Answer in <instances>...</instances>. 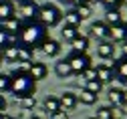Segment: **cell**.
<instances>
[{"label":"cell","instance_id":"cell-1","mask_svg":"<svg viewBox=\"0 0 127 119\" xmlns=\"http://www.w3.org/2000/svg\"><path fill=\"white\" fill-rule=\"evenodd\" d=\"M49 39V32H46V28L38 22V20H32V22H24L20 32L16 35V44L18 46H24V48H40V44Z\"/></svg>","mask_w":127,"mask_h":119},{"label":"cell","instance_id":"cell-2","mask_svg":"<svg viewBox=\"0 0 127 119\" xmlns=\"http://www.w3.org/2000/svg\"><path fill=\"white\" fill-rule=\"evenodd\" d=\"M10 77V89L8 93H12L16 99H24V97H32L36 91V83L28 77L26 71L16 73V75H8Z\"/></svg>","mask_w":127,"mask_h":119},{"label":"cell","instance_id":"cell-3","mask_svg":"<svg viewBox=\"0 0 127 119\" xmlns=\"http://www.w3.org/2000/svg\"><path fill=\"white\" fill-rule=\"evenodd\" d=\"M36 20L44 26V28H53L57 24H61L63 20V10L53 4V2H46V4H40L38 6V14H36Z\"/></svg>","mask_w":127,"mask_h":119},{"label":"cell","instance_id":"cell-4","mask_svg":"<svg viewBox=\"0 0 127 119\" xmlns=\"http://www.w3.org/2000/svg\"><path fill=\"white\" fill-rule=\"evenodd\" d=\"M69 67H71V71L73 75H81L85 69H89L91 67V57L87 53H71L69 59H67Z\"/></svg>","mask_w":127,"mask_h":119},{"label":"cell","instance_id":"cell-5","mask_svg":"<svg viewBox=\"0 0 127 119\" xmlns=\"http://www.w3.org/2000/svg\"><path fill=\"white\" fill-rule=\"evenodd\" d=\"M26 73H28V77L32 79L34 83H38V81H42V79H46V75H49V67H46L44 63H38V61H32L30 65H26Z\"/></svg>","mask_w":127,"mask_h":119},{"label":"cell","instance_id":"cell-6","mask_svg":"<svg viewBox=\"0 0 127 119\" xmlns=\"http://www.w3.org/2000/svg\"><path fill=\"white\" fill-rule=\"evenodd\" d=\"M38 6L34 0H28V2H22L18 6V14H20V20H26V22H32L36 20V14H38Z\"/></svg>","mask_w":127,"mask_h":119},{"label":"cell","instance_id":"cell-7","mask_svg":"<svg viewBox=\"0 0 127 119\" xmlns=\"http://www.w3.org/2000/svg\"><path fill=\"white\" fill-rule=\"evenodd\" d=\"M109 40L113 44L115 42H119V44L127 42V22H121L117 26H111L109 28Z\"/></svg>","mask_w":127,"mask_h":119},{"label":"cell","instance_id":"cell-8","mask_svg":"<svg viewBox=\"0 0 127 119\" xmlns=\"http://www.w3.org/2000/svg\"><path fill=\"white\" fill-rule=\"evenodd\" d=\"M113 77L121 83V85H127V59L125 57H121V59H115V63H113Z\"/></svg>","mask_w":127,"mask_h":119},{"label":"cell","instance_id":"cell-9","mask_svg":"<svg viewBox=\"0 0 127 119\" xmlns=\"http://www.w3.org/2000/svg\"><path fill=\"white\" fill-rule=\"evenodd\" d=\"M59 103H61V109L63 111H73L77 105H79V101H77V93H73V91H65L61 97H59Z\"/></svg>","mask_w":127,"mask_h":119},{"label":"cell","instance_id":"cell-10","mask_svg":"<svg viewBox=\"0 0 127 119\" xmlns=\"http://www.w3.org/2000/svg\"><path fill=\"white\" fill-rule=\"evenodd\" d=\"M40 50H42V53L49 57V59H55V57H59V55H61V42L49 37V39H46V40L40 44Z\"/></svg>","mask_w":127,"mask_h":119},{"label":"cell","instance_id":"cell-11","mask_svg":"<svg viewBox=\"0 0 127 119\" xmlns=\"http://www.w3.org/2000/svg\"><path fill=\"white\" fill-rule=\"evenodd\" d=\"M22 24H24V22H22L20 18H16V16H12V18H8V20H4V22H2V30L6 32L8 37H14V39H16V35L20 32Z\"/></svg>","mask_w":127,"mask_h":119},{"label":"cell","instance_id":"cell-12","mask_svg":"<svg viewBox=\"0 0 127 119\" xmlns=\"http://www.w3.org/2000/svg\"><path fill=\"white\" fill-rule=\"evenodd\" d=\"M91 35L95 39H99V40H109V26L103 22V20H95L91 22Z\"/></svg>","mask_w":127,"mask_h":119},{"label":"cell","instance_id":"cell-13","mask_svg":"<svg viewBox=\"0 0 127 119\" xmlns=\"http://www.w3.org/2000/svg\"><path fill=\"white\" fill-rule=\"evenodd\" d=\"M97 55H99L103 61L113 59V57H115V44L111 42V40H101V42L97 44Z\"/></svg>","mask_w":127,"mask_h":119},{"label":"cell","instance_id":"cell-14","mask_svg":"<svg viewBox=\"0 0 127 119\" xmlns=\"http://www.w3.org/2000/svg\"><path fill=\"white\" fill-rule=\"evenodd\" d=\"M71 46H73V53H87L89 50V37L79 32V35L71 40Z\"/></svg>","mask_w":127,"mask_h":119},{"label":"cell","instance_id":"cell-15","mask_svg":"<svg viewBox=\"0 0 127 119\" xmlns=\"http://www.w3.org/2000/svg\"><path fill=\"white\" fill-rule=\"evenodd\" d=\"M109 28L111 26H117V24H121L123 22V14L119 12V8H109V10H105V20H103Z\"/></svg>","mask_w":127,"mask_h":119},{"label":"cell","instance_id":"cell-16","mask_svg":"<svg viewBox=\"0 0 127 119\" xmlns=\"http://www.w3.org/2000/svg\"><path fill=\"white\" fill-rule=\"evenodd\" d=\"M123 87H111L107 91V97H109V107H121L123 103Z\"/></svg>","mask_w":127,"mask_h":119},{"label":"cell","instance_id":"cell-17","mask_svg":"<svg viewBox=\"0 0 127 119\" xmlns=\"http://www.w3.org/2000/svg\"><path fill=\"white\" fill-rule=\"evenodd\" d=\"M12 16H16V8H14L12 0H2L0 2V22H4Z\"/></svg>","mask_w":127,"mask_h":119},{"label":"cell","instance_id":"cell-18","mask_svg":"<svg viewBox=\"0 0 127 119\" xmlns=\"http://www.w3.org/2000/svg\"><path fill=\"white\" fill-rule=\"evenodd\" d=\"M16 48H18V46L12 44V42L6 44L4 48H0V59H2L4 63H10V65L16 63Z\"/></svg>","mask_w":127,"mask_h":119},{"label":"cell","instance_id":"cell-19","mask_svg":"<svg viewBox=\"0 0 127 119\" xmlns=\"http://www.w3.org/2000/svg\"><path fill=\"white\" fill-rule=\"evenodd\" d=\"M97 79L105 85V83H113V69H111V65H99L97 67Z\"/></svg>","mask_w":127,"mask_h":119},{"label":"cell","instance_id":"cell-20","mask_svg":"<svg viewBox=\"0 0 127 119\" xmlns=\"http://www.w3.org/2000/svg\"><path fill=\"white\" fill-rule=\"evenodd\" d=\"M55 75H57L59 79H71V77H73V71H71L67 59H63V61H59V63L55 65Z\"/></svg>","mask_w":127,"mask_h":119},{"label":"cell","instance_id":"cell-21","mask_svg":"<svg viewBox=\"0 0 127 119\" xmlns=\"http://www.w3.org/2000/svg\"><path fill=\"white\" fill-rule=\"evenodd\" d=\"M18 46V44H16ZM16 63H20V65H30L32 63V50L30 48H24V46H18L16 48Z\"/></svg>","mask_w":127,"mask_h":119},{"label":"cell","instance_id":"cell-22","mask_svg":"<svg viewBox=\"0 0 127 119\" xmlns=\"http://www.w3.org/2000/svg\"><path fill=\"white\" fill-rule=\"evenodd\" d=\"M63 18H65L67 26H73V28H79V24H81V18H79V14H77L75 8H69L67 12H63Z\"/></svg>","mask_w":127,"mask_h":119},{"label":"cell","instance_id":"cell-23","mask_svg":"<svg viewBox=\"0 0 127 119\" xmlns=\"http://www.w3.org/2000/svg\"><path fill=\"white\" fill-rule=\"evenodd\" d=\"M42 107H44V111H49L51 115L53 113H57V111H61V103H59V97H55V95H49L44 101H42Z\"/></svg>","mask_w":127,"mask_h":119},{"label":"cell","instance_id":"cell-24","mask_svg":"<svg viewBox=\"0 0 127 119\" xmlns=\"http://www.w3.org/2000/svg\"><path fill=\"white\" fill-rule=\"evenodd\" d=\"M77 101L83 103V105H95L97 103V95L89 93L87 89H81V93H77Z\"/></svg>","mask_w":127,"mask_h":119},{"label":"cell","instance_id":"cell-25","mask_svg":"<svg viewBox=\"0 0 127 119\" xmlns=\"http://www.w3.org/2000/svg\"><path fill=\"white\" fill-rule=\"evenodd\" d=\"M79 32H81L79 28H73V26H67V24H65V26L61 28V39H63V40H67V42H71V40L79 35Z\"/></svg>","mask_w":127,"mask_h":119},{"label":"cell","instance_id":"cell-26","mask_svg":"<svg viewBox=\"0 0 127 119\" xmlns=\"http://www.w3.org/2000/svg\"><path fill=\"white\" fill-rule=\"evenodd\" d=\"M85 89H87L89 93H93V95H97V97H99V93L103 91V83H101L99 79H95V81H87V83H85Z\"/></svg>","mask_w":127,"mask_h":119},{"label":"cell","instance_id":"cell-27","mask_svg":"<svg viewBox=\"0 0 127 119\" xmlns=\"http://www.w3.org/2000/svg\"><path fill=\"white\" fill-rule=\"evenodd\" d=\"M75 10H77V14H79V18H81V22L87 20V18H91V14H93V8H91L89 4H81V6H77Z\"/></svg>","mask_w":127,"mask_h":119},{"label":"cell","instance_id":"cell-28","mask_svg":"<svg viewBox=\"0 0 127 119\" xmlns=\"http://www.w3.org/2000/svg\"><path fill=\"white\" fill-rule=\"evenodd\" d=\"M111 113H113V107L103 105V107L97 109V115H95V119H111Z\"/></svg>","mask_w":127,"mask_h":119},{"label":"cell","instance_id":"cell-29","mask_svg":"<svg viewBox=\"0 0 127 119\" xmlns=\"http://www.w3.org/2000/svg\"><path fill=\"white\" fill-rule=\"evenodd\" d=\"M20 107L26 109V111L34 109V107H36V97L32 95V97H24V99H20Z\"/></svg>","mask_w":127,"mask_h":119},{"label":"cell","instance_id":"cell-30","mask_svg":"<svg viewBox=\"0 0 127 119\" xmlns=\"http://www.w3.org/2000/svg\"><path fill=\"white\" fill-rule=\"evenodd\" d=\"M81 77L85 79V83H87V81H95V79H97V69H95V67L91 65L89 69H85V71L81 73Z\"/></svg>","mask_w":127,"mask_h":119},{"label":"cell","instance_id":"cell-31","mask_svg":"<svg viewBox=\"0 0 127 119\" xmlns=\"http://www.w3.org/2000/svg\"><path fill=\"white\" fill-rule=\"evenodd\" d=\"M10 89V77L6 73H0V93H8Z\"/></svg>","mask_w":127,"mask_h":119},{"label":"cell","instance_id":"cell-32","mask_svg":"<svg viewBox=\"0 0 127 119\" xmlns=\"http://www.w3.org/2000/svg\"><path fill=\"white\" fill-rule=\"evenodd\" d=\"M103 2V6H105V10H109V8H119L125 0H101Z\"/></svg>","mask_w":127,"mask_h":119},{"label":"cell","instance_id":"cell-33","mask_svg":"<svg viewBox=\"0 0 127 119\" xmlns=\"http://www.w3.org/2000/svg\"><path fill=\"white\" fill-rule=\"evenodd\" d=\"M6 44H10V37L6 35V32H4L2 28H0V48H4Z\"/></svg>","mask_w":127,"mask_h":119},{"label":"cell","instance_id":"cell-34","mask_svg":"<svg viewBox=\"0 0 127 119\" xmlns=\"http://www.w3.org/2000/svg\"><path fill=\"white\" fill-rule=\"evenodd\" d=\"M51 119H69V113L61 109V111H57V113H53V115H51Z\"/></svg>","mask_w":127,"mask_h":119},{"label":"cell","instance_id":"cell-35","mask_svg":"<svg viewBox=\"0 0 127 119\" xmlns=\"http://www.w3.org/2000/svg\"><path fill=\"white\" fill-rule=\"evenodd\" d=\"M111 119H123V113L119 107H113V113H111Z\"/></svg>","mask_w":127,"mask_h":119},{"label":"cell","instance_id":"cell-36","mask_svg":"<svg viewBox=\"0 0 127 119\" xmlns=\"http://www.w3.org/2000/svg\"><path fill=\"white\" fill-rule=\"evenodd\" d=\"M2 111H6V99H4V95H0V113Z\"/></svg>","mask_w":127,"mask_h":119},{"label":"cell","instance_id":"cell-37","mask_svg":"<svg viewBox=\"0 0 127 119\" xmlns=\"http://www.w3.org/2000/svg\"><path fill=\"white\" fill-rule=\"evenodd\" d=\"M67 2H71V4H73V6L77 8V6H81V4H85V0H67Z\"/></svg>","mask_w":127,"mask_h":119},{"label":"cell","instance_id":"cell-38","mask_svg":"<svg viewBox=\"0 0 127 119\" xmlns=\"http://www.w3.org/2000/svg\"><path fill=\"white\" fill-rule=\"evenodd\" d=\"M121 53H123V57L127 59V42H123V46H121Z\"/></svg>","mask_w":127,"mask_h":119},{"label":"cell","instance_id":"cell-39","mask_svg":"<svg viewBox=\"0 0 127 119\" xmlns=\"http://www.w3.org/2000/svg\"><path fill=\"white\" fill-rule=\"evenodd\" d=\"M119 109H121V113H123V117H125V115H127V103H123Z\"/></svg>","mask_w":127,"mask_h":119},{"label":"cell","instance_id":"cell-40","mask_svg":"<svg viewBox=\"0 0 127 119\" xmlns=\"http://www.w3.org/2000/svg\"><path fill=\"white\" fill-rule=\"evenodd\" d=\"M97 2H101V0H85V4H89V6L91 4H97Z\"/></svg>","mask_w":127,"mask_h":119},{"label":"cell","instance_id":"cell-41","mask_svg":"<svg viewBox=\"0 0 127 119\" xmlns=\"http://www.w3.org/2000/svg\"><path fill=\"white\" fill-rule=\"evenodd\" d=\"M123 103H127V91H123ZM121 103V105H123Z\"/></svg>","mask_w":127,"mask_h":119},{"label":"cell","instance_id":"cell-42","mask_svg":"<svg viewBox=\"0 0 127 119\" xmlns=\"http://www.w3.org/2000/svg\"><path fill=\"white\" fill-rule=\"evenodd\" d=\"M0 119H14V117H10V115H6V113H2V117Z\"/></svg>","mask_w":127,"mask_h":119},{"label":"cell","instance_id":"cell-43","mask_svg":"<svg viewBox=\"0 0 127 119\" xmlns=\"http://www.w3.org/2000/svg\"><path fill=\"white\" fill-rule=\"evenodd\" d=\"M30 119H42V117H38V115H32V117H30Z\"/></svg>","mask_w":127,"mask_h":119},{"label":"cell","instance_id":"cell-44","mask_svg":"<svg viewBox=\"0 0 127 119\" xmlns=\"http://www.w3.org/2000/svg\"><path fill=\"white\" fill-rule=\"evenodd\" d=\"M16 2H20V4H22V2H28V0H16Z\"/></svg>","mask_w":127,"mask_h":119},{"label":"cell","instance_id":"cell-45","mask_svg":"<svg viewBox=\"0 0 127 119\" xmlns=\"http://www.w3.org/2000/svg\"><path fill=\"white\" fill-rule=\"evenodd\" d=\"M0 28H2V22H0Z\"/></svg>","mask_w":127,"mask_h":119},{"label":"cell","instance_id":"cell-46","mask_svg":"<svg viewBox=\"0 0 127 119\" xmlns=\"http://www.w3.org/2000/svg\"><path fill=\"white\" fill-rule=\"evenodd\" d=\"M89 119H95V117H89Z\"/></svg>","mask_w":127,"mask_h":119},{"label":"cell","instance_id":"cell-47","mask_svg":"<svg viewBox=\"0 0 127 119\" xmlns=\"http://www.w3.org/2000/svg\"><path fill=\"white\" fill-rule=\"evenodd\" d=\"M0 117H2V113H0Z\"/></svg>","mask_w":127,"mask_h":119},{"label":"cell","instance_id":"cell-48","mask_svg":"<svg viewBox=\"0 0 127 119\" xmlns=\"http://www.w3.org/2000/svg\"><path fill=\"white\" fill-rule=\"evenodd\" d=\"M125 4H127V0H125Z\"/></svg>","mask_w":127,"mask_h":119},{"label":"cell","instance_id":"cell-49","mask_svg":"<svg viewBox=\"0 0 127 119\" xmlns=\"http://www.w3.org/2000/svg\"><path fill=\"white\" fill-rule=\"evenodd\" d=\"M0 61H2V59H0Z\"/></svg>","mask_w":127,"mask_h":119}]
</instances>
